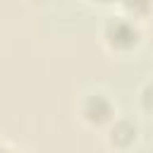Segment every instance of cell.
I'll return each instance as SVG.
<instances>
[{"label":"cell","instance_id":"cell-1","mask_svg":"<svg viewBox=\"0 0 153 153\" xmlns=\"http://www.w3.org/2000/svg\"><path fill=\"white\" fill-rule=\"evenodd\" d=\"M139 26L129 17H110L103 26V38L115 50H129L139 43Z\"/></svg>","mask_w":153,"mask_h":153},{"label":"cell","instance_id":"cell-2","mask_svg":"<svg viewBox=\"0 0 153 153\" xmlns=\"http://www.w3.org/2000/svg\"><path fill=\"white\" fill-rule=\"evenodd\" d=\"M81 117L93 127H103L115 120V105L105 93H88L81 103Z\"/></svg>","mask_w":153,"mask_h":153},{"label":"cell","instance_id":"cell-3","mask_svg":"<svg viewBox=\"0 0 153 153\" xmlns=\"http://www.w3.org/2000/svg\"><path fill=\"white\" fill-rule=\"evenodd\" d=\"M136 124L129 122V120H117L112 127H110V143L115 148H129L134 141H136Z\"/></svg>","mask_w":153,"mask_h":153},{"label":"cell","instance_id":"cell-4","mask_svg":"<svg viewBox=\"0 0 153 153\" xmlns=\"http://www.w3.org/2000/svg\"><path fill=\"white\" fill-rule=\"evenodd\" d=\"M0 153H17V151H10V148H0Z\"/></svg>","mask_w":153,"mask_h":153}]
</instances>
